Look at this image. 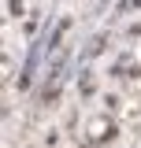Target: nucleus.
<instances>
[]
</instances>
